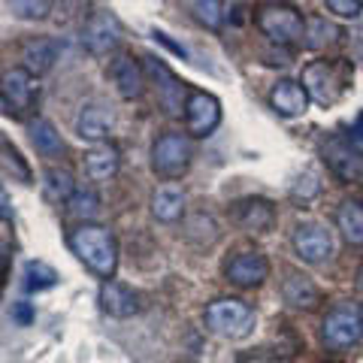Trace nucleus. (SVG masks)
<instances>
[{"mask_svg":"<svg viewBox=\"0 0 363 363\" xmlns=\"http://www.w3.org/2000/svg\"><path fill=\"white\" fill-rule=\"evenodd\" d=\"M224 276L236 288H257L269 276V260L264 252H240L224 264Z\"/></svg>","mask_w":363,"mask_h":363,"instance_id":"4468645a","label":"nucleus"},{"mask_svg":"<svg viewBox=\"0 0 363 363\" xmlns=\"http://www.w3.org/2000/svg\"><path fill=\"white\" fill-rule=\"evenodd\" d=\"M206 330L218 339H227V342H236V339L252 336L255 330V309L236 297H221L206 306Z\"/></svg>","mask_w":363,"mask_h":363,"instance_id":"7ed1b4c3","label":"nucleus"},{"mask_svg":"<svg viewBox=\"0 0 363 363\" xmlns=\"http://www.w3.org/2000/svg\"><path fill=\"white\" fill-rule=\"evenodd\" d=\"M233 221L248 233H267L276 227V206L264 197H245L233 203Z\"/></svg>","mask_w":363,"mask_h":363,"instance_id":"dca6fc26","label":"nucleus"},{"mask_svg":"<svg viewBox=\"0 0 363 363\" xmlns=\"http://www.w3.org/2000/svg\"><path fill=\"white\" fill-rule=\"evenodd\" d=\"M357 291H360V294H363V267H360V269H357Z\"/></svg>","mask_w":363,"mask_h":363,"instance_id":"e433bc0d","label":"nucleus"},{"mask_svg":"<svg viewBox=\"0 0 363 363\" xmlns=\"http://www.w3.org/2000/svg\"><path fill=\"white\" fill-rule=\"evenodd\" d=\"M145 70H149V76L155 79V85H157V104L167 109V116H182V112H185V104H188L185 82H179V76L169 70V67L161 58H155V55L145 58Z\"/></svg>","mask_w":363,"mask_h":363,"instance_id":"f8f14e48","label":"nucleus"},{"mask_svg":"<svg viewBox=\"0 0 363 363\" xmlns=\"http://www.w3.org/2000/svg\"><path fill=\"white\" fill-rule=\"evenodd\" d=\"M33 318H37V309H33V303H28V300L13 303V321H16V324L28 327V324H33Z\"/></svg>","mask_w":363,"mask_h":363,"instance_id":"72a5a7b5","label":"nucleus"},{"mask_svg":"<svg viewBox=\"0 0 363 363\" xmlns=\"http://www.w3.org/2000/svg\"><path fill=\"white\" fill-rule=\"evenodd\" d=\"M0 167L6 169L9 176H16L21 185H30V167L21 161V155H18V149H13L9 143H0Z\"/></svg>","mask_w":363,"mask_h":363,"instance_id":"cd10ccee","label":"nucleus"},{"mask_svg":"<svg viewBox=\"0 0 363 363\" xmlns=\"http://www.w3.org/2000/svg\"><path fill=\"white\" fill-rule=\"evenodd\" d=\"M100 309H104L106 315L112 318H133L136 312H140V294H136L133 288L121 285V281L109 279L100 285Z\"/></svg>","mask_w":363,"mask_h":363,"instance_id":"a211bd4d","label":"nucleus"},{"mask_svg":"<svg viewBox=\"0 0 363 363\" xmlns=\"http://www.w3.org/2000/svg\"><path fill=\"white\" fill-rule=\"evenodd\" d=\"M324 9L339 18H357L363 13V0H327Z\"/></svg>","mask_w":363,"mask_h":363,"instance_id":"473e14b6","label":"nucleus"},{"mask_svg":"<svg viewBox=\"0 0 363 363\" xmlns=\"http://www.w3.org/2000/svg\"><path fill=\"white\" fill-rule=\"evenodd\" d=\"M61 55V43L52 37H33L21 45V67L30 76H45Z\"/></svg>","mask_w":363,"mask_h":363,"instance_id":"6ab92c4d","label":"nucleus"},{"mask_svg":"<svg viewBox=\"0 0 363 363\" xmlns=\"http://www.w3.org/2000/svg\"><path fill=\"white\" fill-rule=\"evenodd\" d=\"M6 267H9V245L0 240V276L6 272Z\"/></svg>","mask_w":363,"mask_h":363,"instance_id":"c9c22d12","label":"nucleus"},{"mask_svg":"<svg viewBox=\"0 0 363 363\" xmlns=\"http://www.w3.org/2000/svg\"><path fill=\"white\" fill-rule=\"evenodd\" d=\"M58 269L52 264H45V260H28L25 264V288L30 294H40V291H49L58 285Z\"/></svg>","mask_w":363,"mask_h":363,"instance_id":"a878e982","label":"nucleus"},{"mask_svg":"<svg viewBox=\"0 0 363 363\" xmlns=\"http://www.w3.org/2000/svg\"><path fill=\"white\" fill-rule=\"evenodd\" d=\"M43 188H45V197L52 203H70V197L76 194V179L70 169L64 167H49L43 173Z\"/></svg>","mask_w":363,"mask_h":363,"instance_id":"393cba45","label":"nucleus"},{"mask_svg":"<svg viewBox=\"0 0 363 363\" xmlns=\"http://www.w3.org/2000/svg\"><path fill=\"white\" fill-rule=\"evenodd\" d=\"M318 194H321V182H318L312 173L300 176L297 182H294V188H291V200H297V203H309Z\"/></svg>","mask_w":363,"mask_h":363,"instance_id":"2f4dec72","label":"nucleus"},{"mask_svg":"<svg viewBox=\"0 0 363 363\" xmlns=\"http://www.w3.org/2000/svg\"><path fill=\"white\" fill-rule=\"evenodd\" d=\"M37 104V85H33V76L25 67H13L0 79V106H4L6 116L13 118H25L28 112Z\"/></svg>","mask_w":363,"mask_h":363,"instance_id":"0eeeda50","label":"nucleus"},{"mask_svg":"<svg viewBox=\"0 0 363 363\" xmlns=\"http://www.w3.org/2000/svg\"><path fill=\"white\" fill-rule=\"evenodd\" d=\"M152 37H155L157 43H161V45H167V49H169V52H176V55H179V58H188V49H185V45H179V43H173V40H169V37H167V33H164V30H152Z\"/></svg>","mask_w":363,"mask_h":363,"instance_id":"f704fd0d","label":"nucleus"},{"mask_svg":"<svg viewBox=\"0 0 363 363\" xmlns=\"http://www.w3.org/2000/svg\"><path fill=\"white\" fill-rule=\"evenodd\" d=\"M303 37H306V45H309V49H324V45H330L342 37V30L336 25H330L327 18H312V21H306Z\"/></svg>","mask_w":363,"mask_h":363,"instance_id":"bb28decb","label":"nucleus"},{"mask_svg":"<svg viewBox=\"0 0 363 363\" xmlns=\"http://www.w3.org/2000/svg\"><path fill=\"white\" fill-rule=\"evenodd\" d=\"M28 130H30V143L37 145L40 155H45V157H61L64 155V140H61L58 128H55L49 118H33L28 124Z\"/></svg>","mask_w":363,"mask_h":363,"instance_id":"5701e85b","label":"nucleus"},{"mask_svg":"<svg viewBox=\"0 0 363 363\" xmlns=\"http://www.w3.org/2000/svg\"><path fill=\"white\" fill-rule=\"evenodd\" d=\"M52 4H45V0H13L9 4V13L16 18H25V21H40L49 16Z\"/></svg>","mask_w":363,"mask_h":363,"instance_id":"7c9ffc66","label":"nucleus"},{"mask_svg":"<svg viewBox=\"0 0 363 363\" xmlns=\"http://www.w3.org/2000/svg\"><path fill=\"white\" fill-rule=\"evenodd\" d=\"M118 43H121V21L109 9H97V13L88 16L82 28V45L91 55L104 58V55L118 49Z\"/></svg>","mask_w":363,"mask_h":363,"instance_id":"1a4fd4ad","label":"nucleus"},{"mask_svg":"<svg viewBox=\"0 0 363 363\" xmlns=\"http://www.w3.org/2000/svg\"><path fill=\"white\" fill-rule=\"evenodd\" d=\"M109 79L124 100H140L145 91V70L133 55H116L109 61Z\"/></svg>","mask_w":363,"mask_h":363,"instance_id":"2eb2a0df","label":"nucleus"},{"mask_svg":"<svg viewBox=\"0 0 363 363\" xmlns=\"http://www.w3.org/2000/svg\"><path fill=\"white\" fill-rule=\"evenodd\" d=\"M321 157H324L327 169L342 182H357L363 176V155L357 152L354 143L345 140V136H339V133L330 136V140H324Z\"/></svg>","mask_w":363,"mask_h":363,"instance_id":"9b49d317","label":"nucleus"},{"mask_svg":"<svg viewBox=\"0 0 363 363\" xmlns=\"http://www.w3.org/2000/svg\"><path fill=\"white\" fill-rule=\"evenodd\" d=\"M112 128H116V109L106 100H88L76 116V133L85 143H97L104 145L109 140Z\"/></svg>","mask_w":363,"mask_h":363,"instance_id":"ddd939ff","label":"nucleus"},{"mask_svg":"<svg viewBox=\"0 0 363 363\" xmlns=\"http://www.w3.org/2000/svg\"><path fill=\"white\" fill-rule=\"evenodd\" d=\"M269 106L276 109L281 118H300V116H306V109H309V94H306V88L300 82H294V79H279L269 91Z\"/></svg>","mask_w":363,"mask_h":363,"instance_id":"f3484780","label":"nucleus"},{"mask_svg":"<svg viewBox=\"0 0 363 363\" xmlns=\"http://www.w3.org/2000/svg\"><path fill=\"white\" fill-rule=\"evenodd\" d=\"M242 363H276V360H242Z\"/></svg>","mask_w":363,"mask_h":363,"instance_id":"58836bf2","label":"nucleus"},{"mask_svg":"<svg viewBox=\"0 0 363 363\" xmlns=\"http://www.w3.org/2000/svg\"><path fill=\"white\" fill-rule=\"evenodd\" d=\"M336 227L345 236L348 245H363V203L345 200L336 209Z\"/></svg>","mask_w":363,"mask_h":363,"instance_id":"b1692460","label":"nucleus"},{"mask_svg":"<svg viewBox=\"0 0 363 363\" xmlns=\"http://www.w3.org/2000/svg\"><path fill=\"white\" fill-rule=\"evenodd\" d=\"M67 209H70V215H76V218H85V224H88V218H94L100 212V197L91 188H79L70 197V203H67Z\"/></svg>","mask_w":363,"mask_h":363,"instance_id":"c756f323","label":"nucleus"},{"mask_svg":"<svg viewBox=\"0 0 363 363\" xmlns=\"http://www.w3.org/2000/svg\"><path fill=\"white\" fill-rule=\"evenodd\" d=\"M354 130H357V133H363V116L357 118V128H354Z\"/></svg>","mask_w":363,"mask_h":363,"instance_id":"4c0bfd02","label":"nucleus"},{"mask_svg":"<svg viewBox=\"0 0 363 363\" xmlns=\"http://www.w3.org/2000/svg\"><path fill=\"white\" fill-rule=\"evenodd\" d=\"M152 215L164 224H173L185 215V191L179 188H157L152 194Z\"/></svg>","mask_w":363,"mask_h":363,"instance_id":"4be33fe9","label":"nucleus"},{"mask_svg":"<svg viewBox=\"0 0 363 363\" xmlns=\"http://www.w3.org/2000/svg\"><path fill=\"white\" fill-rule=\"evenodd\" d=\"M67 245L70 252L82 260V264L100 279H112L118 267V242L106 227L100 224H79L76 230L67 236Z\"/></svg>","mask_w":363,"mask_h":363,"instance_id":"f257e3e1","label":"nucleus"},{"mask_svg":"<svg viewBox=\"0 0 363 363\" xmlns=\"http://www.w3.org/2000/svg\"><path fill=\"white\" fill-rule=\"evenodd\" d=\"M152 169L161 179H179L188 173L191 157H194V145L185 133H164L152 143Z\"/></svg>","mask_w":363,"mask_h":363,"instance_id":"423d86ee","label":"nucleus"},{"mask_svg":"<svg viewBox=\"0 0 363 363\" xmlns=\"http://www.w3.org/2000/svg\"><path fill=\"white\" fill-rule=\"evenodd\" d=\"M255 21L260 33L269 40V43H279V45H291L303 37L306 30V18L297 6L291 4H264L257 6Z\"/></svg>","mask_w":363,"mask_h":363,"instance_id":"39448f33","label":"nucleus"},{"mask_svg":"<svg viewBox=\"0 0 363 363\" xmlns=\"http://www.w3.org/2000/svg\"><path fill=\"white\" fill-rule=\"evenodd\" d=\"M363 339V309L360 303L339 300L321 321V342L330 351H342Z\"/></svg>","mask_w":363,"mask_h":363,"instance_id":"20e7f679","label":"nucleus"},{"mask_svg":"<svg viewBox=\"0 0 363 363\" xmlns=\"http://www.w3.org/2000/svg\"><path fill=\"white\" fill-rule=\"evenodd\" d=\"M118 167H121V155L116 145H94L91 152H85V173L91 182H109V179H116L118 173Z\"/></svg>","mask_w":363,"mask_h":363,"instance_id":"412c9836","label":"nucleus"},{"mask_svg":"<svg viewBox=\"0 0 363 363\" xmlns=\"http://www.w3.org/2000/svg\"><path fill=\"white\" fill-rule=\"evenodd\" d=\"M354 79V64L345 58H321L303 67V79L300 85L306 88L309 100L321 106H333L345 97V91L351 88Z\"/></svg>","mask_w":363,"mask_h":363,"instance_id":"f03ea898","label":"nucleus"},{"mask_svg":"<svg viewBox=\"0 0 363 363\" xmlns=\"http://www.w3.org/2000/svg\"><path fill=\"white\" fill-rule=\"evenodd\" d=\"M224 4H218V0H194L191 4V13H194V18L200 21V25H206L209 30H218L221 21H224Z\"/></svg>","mask_w":363,"mask_h":363,"instance_id":"c85d7f7f","label":"nucleus"},{"mask_svg":"<svg viewBox=\"0 0 363 363\" xmlns=\"http://www.w3.org/2000/svg\"><path fill=\"white\" fill-rule=\"evenodd\" d=\"M291 245L303 264H327L333 255V233L318 221H303L294 227Z\"/></svg>","mask_w":363,"mask_h":363,"instance_id":"6e6552de","label":"nucleus"},{"mask_svg":"<svg viewBox=\"0 0 363 363\" xmlns=\"http://www.w3.org/2000/svg\"><path fill=\"white\" fill-rule=\"evenodd\" d=\"M281 297L294 309H315L321 303V288L315 285L309 276H303L297 269L285 272V281H281Z\"/></svg>","mask_w":363,"mask_h":363,"instance_id":"aec40b11","label":"nucleus"},{"mask_svg":"<svg viewBox=\"0 0 363 363\" xmlns=\"http://www.w3.org/2000/svg\"><path fill=\"white\" fill-rule=\"evenodd\" d=\"M221 124V104L218 97H212L209 91H188L185 104V133L203 140Z\"/></svg>","mask_w":363,"mask_h":363,"instance_id":"9d476101","label":"nucleus"}]
</instances>
